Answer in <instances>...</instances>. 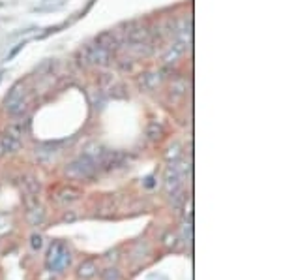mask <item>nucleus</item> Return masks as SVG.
<instances>
[{"label":"nucleus","instance_id":"20","mask_svg":"<svg viewBox=\"0 0 281 280\" xmlns=\"http://www.w3.org/2000/svg\"><path fill=\"white\" fill-rule=\"evenodd\" d=\"M171 198H173V200H171V203H173V207H175V209H180V207L186 203V200H188V198H186V194H184L182 190L175 192L173 196H171Z\"/></svg>","mask_w":281,"mask_h":280},{"label":"nucleus","instance_id":"4","mask_svg":"<svg viewBox=\"0 0 281 280\" xmlns=\"http://www.w3.org/2000/svg\"><path fill=\"white\" fill-rule=\"evenodd\" d=\"M188 47H190V43H188V41L173 40L169 43V47L165 49L163 57H161V62H163L165 66H173V64H177L178 60H180L184 55H186Z\"/></svg>","mask_w":281,"mask_h":280},{"label":"nucleus","instance_id":"9","mask_svg":"<svg viewBox=\"0 0 281 280\" xmlns=\"http://www.w3.org/2000/svg\"><path fill=\"white\" fill-rule=\"evenodd\" d=\"M26 220L30 226H41L43 220H45V211H43V207L39 205H34L28 209V213H26Z\"/></svg>","mask_w":281,"mask_h":280},{"label":"nucleus","instance_id":"13","mask_svg":"<svg viewBox=\"0 0 281 280\" xmlns=\"http://www.w3.org/2000/svg\"><path fill=\"white\" fill-rule=\"evenodd\" d=\"M23 188H25L26 194L38 196L39 190H41V184H39V180L36 179L34 175H25V177H23Z\"/></svg>","mask_w":281,"mask_h":280},{"label":"nucleus","instance_id":"1","mask_svg":"<svg viewBox=\"0 0 281 280\" xmlns=\"http://www.w3.org/2000/svg\"><path fill=\"white\" fill-rule=\"evenodd\" d=\"M96 171H98V164H96L94 160H90L88 156H85V154H81V156H77L75 160H72L64 169L66 177H68V179H73V180L90 179Z\"/></svg>","mask_w":281,"mask_h":280},{"label":"nucleus","instance_id":"8","mask_svg":"<svg viewBox=\"0 0 281 280\" xmlns=\"http://www.w3.org/2000/svg\"><path fill=\"white\" fill-rule=\"evenodd\" d=\"M190 90V85H188V81L182 79V77H175V79L171 81L169 85V94L171 96H175V98H184L186 94Z\"/></svg>","mask_w":281,"mask_h":280},{"label":"nucleus","instance_id":"11","mask_svg":"<svg viewBox=\"0 0 281 280\" xmlns=\"http://www.w3.org/2000/svg\"><path fill=\"white\" fill-rule=\"evenodd\" d=\"M146 137L150 141H159L163 137V126H161V122H157V120H150L148 124H146Z\"/></svg>","mask_w":281,"mask_h":280},{"label":"nucleus","instance_id":"2","mask_svg":"<svg viewBox=\"0 0 281 280\" xmlns=\"http://www.w3.org/2000/svg\"><path fill=\"white\" fill-rule=\"evenodd\" d=\"M70 260H72V256L66 250L64 245L54 243L51 250H49V256H47V267H51L52 271H60V269H64L70 263Z\"/></svg>","mask_w":281,"mask_h":280},{"label":"nucleus","instance_id":"14","mask_svg":"<svg viewBox=\"0 0 281 280\" xmlns=\"http://www.w3.org/2000/svg\"><path fill=\"white\" fill-rule=\"evenodd\" d=\"M26 94V88L23 83H15L12 88H10V92H8L6 100H4V104H10V102H17L21 100V98H25Z\"/></svg>","mask_w":281,"mask_h":280},{"label":"nucleus","instance_id":"12","mask_svg":"<svg viewBox=\"0 0 281 280\" xmlns=\"http://www.w3.org/2000/svg\"><path fill=\"white\" fill-rule=\"evenodd\" d=\"M105 153H107V151H105L103 145L92 143V145H88V147L85 149V153H83V154H85V156H88L90 160H94L96 164H99V162H101V158L105 156Z\"/></svg>","mask_w":281,"mask_h":280},{"label":"nucleus","instance_id":"3","mask_svg":"<svg viewBox=\"0 0 281 280\" xmlns=\"http://www.w3.org/2000/svg\"><path fill=\"white\" fill-rule=\"evenodd\" d=\"M163 79H165L163 70H146V72H143L137 77V85L144 92H152V90L161 87Z\"/></svg>","mask_w":281,"mask_h":280},{"label":"nucleus","instance_id":"7","mask_svg":"<svg viewBox=\"0 0 281 280\" xmlns=\"http://www.w3.org/2000/svg\"><path fill=\"white\" fill-rule=\"evenodd\" d=\"M0 149L4 154H15L21 151V139H15L10 133H2L0 135Z\"/></svg>","mask_w":281,"mask_h":280},{"label":"nucleus","instance_id":"23","mask_svg":"<svg viewBox=\"0 0 281 280\" xmlns=\"http://www.w3.org/2000/svg\"><path fill=\"white\" fill-rule=\"evenodd\" d=\"M79 218V214L75 213V211H66L64 214H62V220L64 222H75Z\"/></svg>","mask_w":281,"mask_h":280},{"label":"nucleus","instance_id":"17","mask_svg":"<svg viewBox=\"0 0 281 280\" xmlns=\"http://www.w3.org/2000/svg\"><path fill=\"white\" fill-rule=\"evenodd\" d=\"M101 280H122V274L117 267H107L105 271H101Z\"/></svg>","mask_w":281,"mask_h":280},{"label":"nucleus","instance_id":"10","mask_svg":"<svg viewBox=\"0 0 281 280\" xmlns=\"http://www.w3.org/2000/svg\"><path fill=\"white\" fill-rule=\"evenodd\" d=\"M96 273H98V265H96V261L94 260L83 261L77 269V276L83 280H88V278H92V276H96Z\"/></svg>","mask_w":281,"mask_h":280},{"label":"nucleus","instance_id":"16","mask_svg":"<svg viewBox=\"0 0 281 280\" xmlns=\"http://www.w3.org/2000/svg\"><path fill=\"white\" fill-rule=\"evenodd\" d=\"M180 156H182V145H180L178 141H175V143L169 145L167 151H165V158L169 162H175V160H178Z\"/></svg>","mask_w":281,"mask_h":280},{"label":"nucleus","instance_id":"18","mask_svg":"<svg viewBox=\"0 0 281 280\" xmlns=\"http://www.w3.org/2000/svg\"><path fill=\"white\" fill-rule=\"evenodd\" d=\"M10 229H12V218H10L8 214L0 213V237L6 235Z\"/></svg>","mask_w":281,"mask_h":280},{"label":"nucleus","instance_id":"19","mask_svg":"<svg viewBox=\"0 0 281 280\" xmlns=\"http://www.w3.org/2000/svg\"><path fill=\"white\" fill-rule=\"evenodd\" d=\"M118 68L122 70V72H133L135 70V59H131V57H128V59H120L118 60Z\"/></svg>","mask_w":281,"mask_h":280},{"label":"nucleus","instance_id":"15","mask_svg":"<svg viewBox=\"0 0 281 280\" xmlns=\"http://www.w3.org/2000/svg\"><path fill=\"white\" fill-rule=\"evenodd\" d=\"M26 132H28V126H23V122H12L6 126V133H10L15 139H21Z\"/></svg>","mask_w":281,"mask_h":280},{"label":"nucleus","instance_id":"5","mask_svg":"<svg viewBox=\"0 0 281 280\" xmlns=\"http://www.w3.org/2000/svg\"><path fill=\"white\" fill-rule=\"evenodd\" d=\"M184 177L182 175H178L173 167H167V171H165V179H163V188L165 192L169 194V196H173L175 192H178V190H182V184H184Z\"/></svg>","mask_w":281,"mask_h":280},{"label":"nucleus","instance_id":"6","mask_svg":"<svg viewBox=\"0 0 281 280\" xmlns=\"http://www.w3.org/2000/svg\"><path fill=\"white\" fill-rule=\"evenodd\" d=\"M83 196V192L75 186H62L57 192V201L59 203H73V201H77L79 198Z\"/></svg>","mask_w":281,"mask_h":280},{"label":"nucleus","instance_id":"25","mask_svg":"<svg viewBox=\"0 0 281 280\" xmlns=\"http://www.w3.org/2000/svg\"><path fill=\"white\" fill-rule=\"evenodd\" d=\"M23 47H25V43H19V45H17V47H15V49H13L12 53L8 55V59H12V57H15V55H17V53H19V51H21V49H23Z\"/></svg>","mask_w":281,"mask_h":280},{"label":"nucleus","instance_id":"22","mask_svg":"<svg viewBox=\"0 0 281 280\" xmlns=\"http://www.w3.org/2000/svg\"><path fill=\"white\" fill-rule=\"evenodd\" d=\"M177 241H178V237L175 234H167L163 237V243H165V247H169V248H175L177 247Z\"/></svg>","mask_w":281,"mask_h":280},{"label":"nucleus","instance_id":"24","mask_svg":"<svg viewBox=\"0 0 281 280\" xmlns=\"http://www.w3.org/2000/svg\"><path fill=\"white\" fill-rule=\"evenodd\" d=\"M182 231H184V239L191 241V224H184Z\"/></svg>","mask_w":281,"mask_h":280},{"label":"nucleus","instance_id":"21","mask_svg":"<svg viewBox=\"0 0 281 280\" xmlns=\"http://www.w3.org/2000/svg\"><path fill=\"white\" fill-rule=\"evenodd\" d=\"M30 247H32V250H41L43 248V237L39 234H34L30 237Z\"/></svg>","mask_w":281,"mask_h":280}]
</instances>
